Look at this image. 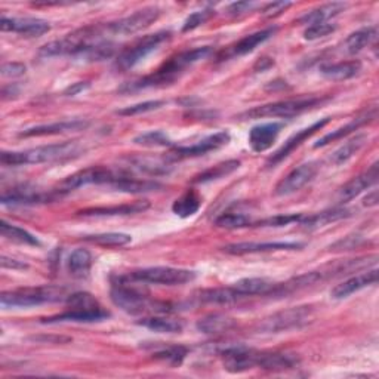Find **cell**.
I'll return each mask as SVG.
<instances>
[{
    "label": "cell",
    "instance_id": "obj_1",
    "mask_svg": "<svg viewBox=\"0 0 379 379\" xmlns=\"http://www.w3.org/2000/svg\"><path fill=\"white\" fill-rule=\"evenodd\" d=\"M209 54H211L209 46H202V48H196L192 50H184V53H180L175 57H172L170 60H167L153 75L145 76L140 80H135L132 83L123 84L122 88L119 89V92L129 94V92L144 91V89H150V88H160V86L174 83L187 70L188 67L194 65L196 62L206 58Z\"/></svg>",
    "mask_w": 379,
    "mask_h": 379
},
{
    "label": "cell",
    "instance_id": "obj_2",
    "mask_svg": "<svg viewBox=\"0 0 379 379\" xmlns=\"http://www.w3.org/2000/svg\"><path fill=\"white\" fill-rule=\"evenodd\" d=\"M83 147L77 141H67L61 144L43 145L26 151H4L0 154V162L6 166H21L34 163L64 162L79 158Z\"/></svg>",
    "mask_w": 379,
    "mask_h": 379
},
{
    "label": "cell",
    "instance_id": "obj_3",
    "mask_svg": "<svg viewBox=\"0 0 379 379\" xmlns=\"http://www.w3.org/2000/svg\"><path fill=\"white\" fill-rule=\"evenodd\" d=\"M331 101V97H301L295 99H285L271 102V104L255 107L243 114H240L238 119H263V117H294L300 116L308 110H313L326 104Z\"/></svg>",
    "mask_w": 379,
    "mask_h": 379
},
{
    "label": "cell",
    "instance_id": "obj_4",
    "mask_svg": "<svg viewBox=\"0 0 379 379\" xmlns=\"http://www.w3.org/2000/svg\"><path fill=\"white\" fill-rule=\"evenodd\" d=\"M314 317V308L312 305L290 307L287 309L274 313L256 326L258 334H282L308 324Z\"/></svg>",
    "mask_w": 379,
    "mask_h": 379
},
{
    "label": "cell",
    "instance_id": "obj_5",
    "mask_svg": "<svg viewBox=\"0 0 379 379\" xmlns=\"http://www.w3.org/2000/svg\"><path fill=\"white\" fill-rule=\"evenodd\" d=\"M110 298L116 307L123 309L128 314H143L145 312H166L165 305H159L148 300L143 292L129 287L123 278H119L117 283H113L110 290Z\"/></svg>",
    "mask_w": 379,
    "mask_h": 379
},
{
    "label": "cell",
    "instance_id": "obj_6",
    "mask_svg": "<svg viewBox=\"0 0 379 379\" xmlns=\"http://www.w3.org/2000/svg\"><path fill=\"white\" fill-rule=\"evenodd\" d=\"M65 298V289L58 286L24 287L11 292H4L0 302L4 307H36L42 304L58 302Z\"/></svg>",
    "mask_w": 379,
    "mask_h": 379
},
{
    "label": "cell",
    "instance_id": "obj_7",
    "mask_svg": "<svg viewBox=\"0 0 379 379\" xmlns=\"http://www.w3.org/2000/svg\"><path fill=\"white\" fill-rule=\"evenodd\" d=\"M170 38L172 33L169 30L156 31L153 34H147L144 38H140L120 53L116 60V68L120 72L131 70V68L144 61L154 50H158L159 46L167 42Z\"/></svg>",
    "mask_w": 379,
    "mask_h": 379
},
{
    "label": "cell",
    "instance_id": "obj_8",
    "mask_svg": "<svg viewBox=\"0 0 379 379\" xmlns=\"http://www.w3.org/2000/svg\"><path fill=\"white\" fill-rule=\"evenodd\" d=\"M196 273L185 268H174V267H148L135 270L129 275L128 280L151 283V285H163V286H178L196 279Z\"/></svg>",
    "mask_w": 379,
    "mask_h": 379
},
{
    "label": "cell",
    "instance_id": "obj_9",
    "mask_svg": "<svg viewBox=\"0 0 379 379\" xmlns=\"http://www.w3.org/2000/svg\"><path fill=\"white\" fill-rule=\"evenodd\" d=\"M160 13L162 11L159 8L148 6L133 12L132 15L125 16V18L113 21L104 27L107 33L114 34V36H128V34H135L150 27L153 23H156L159 20Z\"/></svg>",
    "mask_w": 379,
    "mask_h": 379
},
{
    "label": "cell",
    "instance_id": "obj_10",
    "mask_svg": "<svg viewBox=\"0 0 379 379\" xmlns=\"http://www.w3.org/2000/svg\"><path fill=\"white\" fill-rule=\"evenodd\" d=\"M65 193L61 190H40L33 185H18L11 190H5L2 193V204H38L54 202L62 197Z\"/></svg>",
    "mask_w": 379,
    "mask_h": 379
},
{
    "label": "cell",
    "instance_id": "obj_11",
    "mask_svg": "<svg viewBox=\"0 0 379 379\" xmlns=\"http://www.w3.org/2000/svg\"><path fill=\"white\" fill-rule=\"evenodd\" d=\"M120 175V172L111 170L109 167H101V166H92L86 167L83 170L76 172V174L65 178L61 182L60 190L64 193L72 192V190L89 185V184H107L111 185Z\"/></svg>",
    "mask_w": 379,
    "mask_h": 379
},
{
    "label": "cell",
    "instance_id": "obj_12",
    "mask_svg": "<svg viewBox=\"0 0 379 379\" xmlns=\"http://www.w3.org/2000/svg\"><path fill=\"white\" fill-rule=\"evenodd\" d=\"M231 140V136L227 131H219L214 135L206 136L204 140L199 141L197 144H193L190 147H175L172 150L167 156V162H177V160H184V159H192V158H199L203 156V154L218 150L224 145H227Z\"/></svg>",
    "mask_w": 379,
    "mask_h": 379
},
{
    "label": "cell",
    "instance_id": "obj_13",
    "mask_svg": "<svg viewBox=\"0 0 379 379\" xmlns=\"http://www.w3.org/2000/svg\"><path fill=\"white\" fill-rule=\"evenodd\" d=\"M317 172H319V166L316 162H308V163L300 165L294 170H290L289 174L283 180H280L278 185H275L274 188L275 196L285 197V196H290L300 192L301 188H304L307 184H309L314 180Z\"/></svg>",
    "mask_w": 379,
    "mask_h": 379
},
{
    "label": "cell",
    "instance_id": "obj_14",
    "mask_svg": "<svg viewBox=\"0 0 379 379\" xmlns=\"http://www.w3.org/2000/svg\"><path fill=\"white\" fill-rule=\"evenodd\" d=\"M258 356L260 351H255L246 347H231L222 351L224 369L230 373H242L258 366Z\"/></svg>",
    "mask_w": 379,
    "mask_h": 379
},
{
    "label": "cell",
    "instance_id": "obj_15",
    "mask_svg": "<svg viewBox=\"0 0 379 379\" xmlns=\"http://www.w3.org/2000/svg\"><path fill=\"white\" fill-rule=\"evenodd\" d=\"M378 169H379V165L376 162L368 170H365L363 174H360V175L354 177L353 180H350L347 184H344L336 194L338 202L347 203V202L353 200L354 197H357L358 194L363 193L365 190L375 185L378 182V177H379Z\"/></svg>",
    "mask_w": 379,
    "mask_h": 379
},
{
    "label": "cell",
    "instance_id": "obj_16",
    "mask_svg": "<svg viewBox=\"0 0 379 379\" xmlns=\"http://www.w3.org/2000/svg\"><path fill=\"white\" fill-rule=\"evenodd\" d=\"M302 245L297 242H242L224 246L222 251L229 255H246V253H264V252H279V251H295L301 249Z\"/></svg>",
    "mask_w": 379,
    "mask_h": 379
},
{
    "label": "cell",
    "instance_id": "obj_17",
    "mask_svg": "<svg viewBox=\"0 0 379 379\" xmlns=\"http://www.w3.org/2000/svg\"><path fill=\"white\" fill-rule=\"evenodd\" d=\"M0 28L2 31L24 34L28 38H39L50 30V24L40 18H8V16H4L0 21Z\"/></svg>",
    "mask_w": 379,
    "mask_h": 379
},
{
    "label": "cell",
    "instance_id": "obj_18",
    "mask_svg": "<svg viewBox=\"0 0 379 379\" xmlns=\"http://www.w3.org/2000/svg\"><path fill=\"white\" fill-rule=\"evenodd\" d=\"M329 122H331V117H324V119L319 120V122L313 123L312 126H308V128H305V129H301V131L297 132L295 135H292V136L289 138V140L283 144V147H282L280 150L275 151V153L273 154V156L270 158L268 165L273 166V165L280 163L283 159H286V158L289 156V154H290L292 151H294L295 148H298L305 140H308V138L312 136V135H314L317 131L323 129V128H324L327 123H329Z\"/></svg>",
    "mask_w": 379,
    "mask_h": 379
},
{
    "label": "cell",
    "instance_id": "obj_19",
    "mask_svg": "<svg viewBox=\"0 0 379 379\" xmlns=\"http://www.w3.org/2000/svg\"><path fill=\"white\" fill-rule=\"evenodd\" d=\"M283 129V123L271 122L256 125L249 132V145L255 153H264L273 147Z\"/></svg>",
    "mask_w": 379,
    "mask_h": 379
},
{
    "label": "cell",
    "instance_id": "obj_20",
    "mask_svg": "<svg viewBox=\"0 0 379 379\" xmlns=\"http://www.w3.org/2000/svg\"><path fill=\"white\" fill-rule=\"evenodd\" d=\"M378 282V270H368L365 273H360L357 275H353V278L344 280L342 283L336 285L331 290V297L334 300H344L348 298L350 295L356 294V292L365 289L370 285H375Z\"/></svg>",
    "mask_w": 379,
    "mask_h": 379
},
{
    "label": "cell",
    "instance_id": "obj_21",
    "mask_svg": "<svg viewBox=\"0 0 379 379\" xmlns=\"http://www.w3.org/2000/svg\"><path fill=\"white\" fill-rule=\"evenodd\" d=\"M89 126V122L82 119L75 120H61V122L49 123V125H39L34 128H28L20 133V138H33V136H46V135H60L65 132H76L83 131Z\"/></svg>",
    "mask_w": 379,
    "mask_h": 379
},
{
    "label": "cell",
    "instance_id": "obj_22",
    "mask_svg": "<svg viewBox=\"0 0 379 379\" xmlns=\"http://www.w3.org/2000/svg\"><path fill=\"white\" fill-rule=\"evenodd\" d=\"M110 314L104 308H68L65 313L43 319V323H64V322H77V323H91L107 319Z\"/></svg>",
    "mask_w": 379,
    "mask_h": 379
},
{
    "label": "cell",
    "instance_id": "obj_23",
    "mask_svg": "<svg viewBox=\"0 0 379 379\" xmlns=\"http://www.w3.org/2000/svg\"><path fill=\"white\" fill-rule=\"evenodd\" d=\"M360 72H361V62L358 60L320 65V75L327 80H335V82L353 79Z\"/></svg>",
    "mask_w": 379,
    "mask_h": 379
},
{
    "label": "cell",
    "instance_id": "obj_24",
    "mask_svg": "<svg viewBox=\"0 0 379 379\" xmlns=\"http://www.w3.org/2000/svg\"><path fill=\"white\" fill-rule=\"evenodd\" d=\"M150 208L148 202H133L128 204H116L107 206V208H91L80 211L79 215L82 216H122V215H133L141 214Z\"/></svg>",
    "mask_w": 379,
    "mask_h": 379
},
{
    "label": "cell",
    "instance_id": "obj_25",
    "mask_svg": "<svg viewBox=\"0 0 379 379\" xmlns=\"http://www.w3.org/2000/svg\"><path fill=\"white\" fill-rule=\"evenodd\" d=\"M117 192L122 193H131V194H138V193H148V192H156L162 185L156 181H148V180H141L128 175L126 172H120L119 178L110 185Z\"/></svg>",
    "mask_w": 379,
    "mask_h": 379
},
{
    "label": "cell",
    "instance_id": "obj_26",
    "mask_svg": "<svg viewBox=\"0 0 379 379\" xmlns=\"http://www.w3.org/2000/svg\"><path fill=\"white\" fill-rule=\"evenodd\" d=\"M300 363L298 357L286 353H260L258 356V368L271 372H283L294 369Z\"/></svg>",
    "mask_w": 379,
    "mask_h": 379
},
{
    "label": "cell",
    "instance_id": "obj_27",
    "mask_svg": "<svg viewBox=\"0 0 379 379\" xmlns=\"http://www.w3.org/2000/svg\"><path fill=\"white\" fill-rule=\"evenodd\" d=\"M375 117H376V109H373V110H370V111H366L365 114H361V116H358L357 119H354L353 122H350L348 125L342 126V128H339V129H336V131H332L331 133H327V135L322 136L320 140L314 144V148H320V147H324V145L331 144V143H334V141H336V140H341V138L347 136V135H350L351 132L357 131L358 128H361L363 125H366L368 122H370V120H373Z\"/></svg>",
    "mask_w": 379,
    "mask_h": 379
},
{
    "label": "cell",
    "instance_id": "obj_28",
    "mask_svg": "<svg viewBox=\"0 0 379 379\" xmlns=\"http://www.w3.org/2000/svg\"><path fill=\"white\" fill-rule=\"evenodd\" d=\"M376 36H378V30L375 26L360 28L351 33L350 36L346 39V42H344V49H346L347 54L356 55L361 53L365 48H368L369 45H372L376 40Z\"/></svg>",
    "mask_w": 379,
    "mask_h": 379
},
{
    "label": "cell",
    "instance_id": "obj_29",
    "mask_svg": "<svg viewBox=\"0 0 379 379\" xmlns=\"http://www.w3.org/2000/svg\"><path fill=\"white\" fill-rule=\"evenodd\" d=\"M234 289L243 298L252 295H270L275 289V283L264 278H251L236 282Z\"/></svg>",
    "mask_w": 379,
    "mask_h": 379
},
{
    "label": "cell",
    "instance_id": "obj_30",
    "mask_svg": "<svg viewBox=\"0 0 379 379\" xmlns=\"http://www.w3.org/2000/svg\"><path fill=\"white\" fill-rule=\"evenodd\" d=\"M236 326V320L224 314H209L200 319L196 324L197 331L206 335H218L231 331Z\"/></svg>",
    "mask_w": 379,
    "mask_h": 379
},
{
    "label": "cell",
    "instance_id": "obj_31",
    "mask_svg": "<svg viewBox=\"0 0 379 379\" xmlns=\"http://www.w3.org/2000/svg\"><path fill=\"white\" fill-rule=\"evenodd\" d=\"M346 6H347L346 4H339V2L322 5L316 9H312L309 12H307L304 16H301L300 23L301 24H309V26L327 23L331 18H334V16L339 15L344 9H346Z\"/></svg>",
    "mask_w": 379,
    "mask_h": 379
},
{
    "label": "cell",
    "instance_id": "obj_32",
    "mask_svg": "<svg viewBox=\"0 0 379 379\" xmlns=\"http://www.w3.org/2000/svg\"><path fill=\"white\" fill-rule=\"evenodd\" d=\"M92 267V253L88 249H76L68 256L67 268L70 274L76 279H84L88 278V274Z\"/></svg>",
    "mask_w": 379,
    "mask_h": 379
},
{
    "label": "cell",
    "instance_id": "obj_33",
    "mask_svg": "<svg viewBox=\"0 0 379 379\" xmlns=\"http://www.w3.org/2000/svg\"><path fill=\"white\" fill-rule=\"evenodd\" d=\"M351 214L350 211L344 209V208H334L329 211H323L319 214H313V215H304L302 221H301V226L307 227V229H319V227H324L327 224H332L336 221H341L344 218H348Z\"/></svg>",
    "mask_w": 379,
    "mask_h": 379
},
{
    "label": "cell",
    "instance_id": "obj_34",
    "mask_svg": "<svg viewBox=\"0 0 379 379\" xmlns=\"http://www.w3.org/2000/svg\"><path fill=\"white\" fill-rule=\"evenodd\" d=\"M275 27H270V28H265V30H261V31H256V33H252L249 34V36H245L243 39H240L233 48H231V55H246L249 53H252V50L260 46L261 43H264L265 40H268L273 34L275 33Z\"/></svg>",
    "mask_w": 379,
    "mask_h": 379
},
{
    "label": "cell",
    "instance_id": "obj_35",
    "mask_svg": "<svg viewBox=\"0 0 379 379\" xmlns=\"http://www.w3.org/2000/svg\"><path fill=\"white\" fill-rule=\"evenodd\" d=\"M243 298L238 292L231 287H214V289H203L197 294V300L206 304H231Z\"/></svg>",
    "mask_w": 379,
    "mask_h": 379
},
{
    "label": "cell",
    "instance_id": "obj_36",
    "mask_svg": "<svg viewBox=\"0 0 379 379\" xmlns=\"http://www.w3.org/2000/svg\"><path fill=\"white\" fill-rule=\"evenodd\" d=\"M368 143V135L365 133H360V135H356L354 138H351V140H348L346 144L341 145L331 158V162L336 166L339 165H344L347 163L350 159H353L356 154L363 148Z\"/></svg>",
    "mask_w": 379,
    "mask_h": 379
},
{
    "label": "cell",
    "instance_id": "obj_37",
    "mask_svg": "<svg viewBox=\"0 0 379 379\" xmlns=\"http://www.w3.org/2000/svg\"><path fill=\"white\" fill-rule=\"evenodd\" d=\"M240 167V162L238 160H227V162H222L218 163L209 169H206L202 174H199L197 177H194L193 182L196 184H206V182H212L221 178H226L229 175H231L233 172H236Z\"/></svg>",
    "mask_w": 379,
    "mask_h": 379
},
{
    "label": "cell",
    "instance_id": "obj_38",
    "mask_svg": "<svg viewBox=\"0 0 379 379\" xmlns=\"http://www.w3.org/2000/svg\"><path fill=\"white\" fill-rule=\"evenodd\" d=\"M140 326L147 327L150 331L159 332V334H180L182 331V323L180 320L163 317V316H153V317H144L138 322Z\"/></svg>",
    "mask_w": 379,
    "mask_h": 379
},
{
    "label": "cell",
    "instance_id": "obj_39",
    "mask_svg": "<svg viewBox=\"0 0 379 379\" xmlns=\"http://www.w3.org/2000/svg\"><path fill=\"white\" fill-rule=\"evenodd\" d=\"M200 204L202 199L194 190H187V192L172 204V211L181 218H188L200 209Z\"/></svg>",
    "mask_w": 379,
    "mask_h": 379
},
{
    "label": "cell",
    "instance_id": "obj_40",
    "mask_svg": "<svg viewBox=\"0 0 379 379\" xmlns=\"http://www.w3.org/2000/svg\"><path fill=\"white\" fill-rule=\"evenodd\" d=\"M0 234H2L5 238L11 240L13 243H20V245H30V246H39L40 242L36 236H33L31 233L26 231L24 229H20L16 226H12V224L2 221L0 224Z\"/></svg>",
    "mask_w": 379,
    "mask_h": 379
},
{
    "label": "cell",
    "instance_id": "obj_41",
    "mask_svg": "<svg viewBox=\"0 0 379 379\" xmlns=\"http://www.w3.org/2000/svg\"><path fill=\"white\" fill-rule=\"evenodd\" d=\"M151 348L154 358L166 361L172 366H180L187 356V348L181 346H167V344L160 342L159 346H153Z\"/></svg>",
    "mask_w": 379,
    "mask_h": 379
},
{
    "label": "cell",
    "instance_id": "obj_42",
    "mask_svg": "<svg viewBox=\"0 0 379 379\" xmlns=\"http://www.w3.org/2000/svg\"><path fill=\"white\" fill-rule=\"evenodd\" d=\"M129 165H132V167H135L136 170L144 172L147 175H153V177H159V175H167L170 172V166L167 165V160H154V159H148V158H131L129 159Z\"/></svg>",
    "mask_w": 379,
    "mask_h": 379
},
{
    "label": "cell",
    "instance_id": "obj_43",
    "mask_svg": "<svg viewBox=\"0 0 379 379\" xmlns=\"http://www.w3.org/2000/svg\"><path fill=\"white\" fill-rule=\"evenodd\" d=\"M84 242H89L98 246L104 248H120L126 246L132 242V237L125 233H102V234H94V236H84Z\"/></svg>",
    "mask_w": 379,
    "mask_h": 379
},
{
    "label": "cell",
    "instance_id": "obj_44",
    "mask_svg": "<svg viewBox=\"0 0 379 379\" xmlns=\"http://www.w3.org/2000/svg\"><path fill=\"white\" fill-rule=\"evenodd\" d=\"M133 143L144 147H174V143L162 131H150L133 138Z\"/></svg>",
    "mask_w": 379,
    "mask_h": 379
},
{
    "label": "cell",
    "instance_id": "obj_45",
    "mask_svg": "<svg viewBox=\"0 0 379 379\" xmlns=\"http://www.w3.org/2000/svg\"><path fill=\"white\" fill-rule=\"evenodd\" d=\"M252 219L245 215V214H237V212H227L222 214L221 216L216 218L215 226L221 229H243V227H252Z\"/></svg>",
    "mask_w": 379,
    "mask_h": 379
},
{
    "label": "cell",
    "instance_id": "obj_46",
    "mask_svg": "<svg viewBox=\"0 0 379 379\" xmlns=\"http://www.w3.org/2000/svg\"><path fill=\"white\" fill-rule=\"evenodd\" d=\"M304 214H286V215H275L271 218H265L261 221H253L252 227H285L290 224H301Z\"/></svg>",
    "mask_w": 379,
    "mask_h": 379
},
{
    "label": "cell",
    "instance_id": "obj_47",
    "mask_svg": "<svg viewBox=\"0 0 379 379\" xmlns=\"http://www.w3.org/2000/svg\"><path fill=\"white\" fill-rule=\"evenodd\" d=\"M163 106H165V101L153 99V101H145V102H140V104L125 107L122 110H117V114H120V116H138V114H144V113L159 110Z\"/></svg>",
    "mask_w": 379,
    "mask_h": 379
},
{
    "label": "cell",
    "instance_id": "obj_48",
    "mask_svg": "<svg viewBox=\"0 0 379 379\" xmlns=\"http://www.w3.org/2000/svg\"><path fill=\"white\" fill-rule=\"evenodd\" d=\"M67 307L68 308H99V302L88 292H76V294L67 297Z\"/></svg>",
    "mask_w": 379,
    "mask_h": 379
},
{
    "label": "cell",
    "instance_id": "obj_49",
    "mask_svg": "<svg viewBox=\"0 0 379 379\" xmlns=\"http://www.w3.org/2000/svg\"><path fill=\"white\" fill-rule=\"evenodd\" d=\"M335 30H336V26L329 24V23L308 26V28L304 31V39L305 40H317V39L329 36V34L334 33Z\"/></svg>",
    "mask_w": 379,
    "mask_h": 379
},
{
    "label": "cell",
    "instance_id": "obj_50",
    "mask_svg": "<svg viewBox=\"0 0 379 379\" xmlns=\"http://www.w3.org/2000/svg\"><path fill=\"white\" fill-rule=\"evenodd\" d=\"M212 15H214V11H211V9H204V11H199V12L192 13L185 20V23L182 26V31H192V30L200 27L202 24L208 21Z\"/></svg>",
    "mask_w": 379,
    "mask_h": 379
},
{
    "label": "cell",
    "instance_id": "obj_51",
    "mask_svg": "<svg viewBox=\"0 0 379 379\" xmlns=\"http://www.w3.org/2000/svg\"><path fill=\"white\" fill-rule=\"evenodd\" d=\"M26 75V65L21 62H5L2 65L4 77H20Z\"/></svg>",
    "mask_w": 379,
    "mask_h": 379
},
{
    "label": "cell",
    "instance_id": "obj_52",
    "mask_svg": "<svg viewBox=\"0 0 379 379\" xmlns=\"http://www.w3.org/2000/svg\"><path fill=\"white\" fill-rule=\"evenodd\" d=\"M290 6H292L290 2H273V4L265 5V8L263 9V15L267 16V18H273V16L280 15Z\"/></svg>",
    "mask_w": 379,
    "mask_h": 379
},
{
    "label": "cell",
    "instance_id": "obj_53",
    "mask_svg": "<svg viewBox=\"0 0 379 379\" xmlns=\"http://www.w3.org/2000/svg\"><path fill=\"white\" fill-rule=\"evenodd\" d=\"M253 8H256V4L253 2H237V4H231L227 8V13L231 16H240V15L251 12Z\"/></svg>",
    "mask_w": 379,
    "mask_h": 379
},
{
    "label": "cell",
    "instance_id": "obj_54",
    "mask_svg": "<svg viewBox=\"0 0 379 379\" xmlns=\"http://www.w3.org/2000/svg\"><path fill=\"white\" fill-rule=\"evenodd\" d=\"M4 268H9V270H27L28 265L23 261L18 260H12V258L8 256H2V261H0Z\"/></svg>",
    "mask_w": 379,
    "mask_h": 379
},
{
    "label": "cell",
    "instance_id": "obj_55",
    "mask_svg": "<svg viewBox=\"0 0 379 379\" xmlns=\"http://www.w3.org/2000/svg\"><path fill=\"white\" fill-rule=\"evenodd\" d=\"M88 88H89V83H86V82H77V83H73V84L70 86V88H67V89L64 91V95H67V97H75V95L83 92L84 89H88Z\"/></svg>",
    "mask_w": 379,
    "mask_h": 379
},
{
    "label": "cell",
    "instance_id": "obj_56",
    "mask_svg": "<svg viewBox=\"0 0 379 379\" xmlns=\"http://www.w3.org/2000/svg\"><path fill=\"white\" fill-rule=\"evenodd\" d=\"M273 60H270V58H261L260 61H258L256 64H255V72H265L267 70V68H270V67H273Z\"/></svg>",
    "mask_w": 379,
    "mask_h": 379
},
{
    "label": "cell",
    "instance_id": "obj_57",
    "mask_svg": "<svg viewBox=\"0 0 379 379\" xmlns=\"http://www.w3.org/2000/svg\"><path fill=\"white\" fill-rule=\"evenodd\" d=\"M378 190H372V193H369L365 199H363V204L365 206H376L378 204Z\"/></svg>",
    "mask_w": 379,
    "mask_h": 379
}]
</instances>
